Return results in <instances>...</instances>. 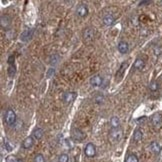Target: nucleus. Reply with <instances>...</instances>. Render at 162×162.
<instances>
[{"label": "nucleus", "instance_id": "f257e3e1", "mask_svg": "<svg viewBox=\"0 0 162 162\" xmlns=\"http://www.w3.org/2000/svg\"><path fill=\"white\" fill-rule=\"evenodd\" d=\"M5 121L9 126H13L17 121V116H16L15 111L12 109H8L5 113Z\"/></svg>", "mask_w": 162, "mask_h": 162}, {"label": "nucleus", "instance_id": "f03ea898", "mask_svg": "<svg viewBox=\"0 0 162 162\" xmlns=\"http://www.w3.org/2000/svg\"><path fill=\"white\" fill-rule=\"evenodd\" d=\"M71 136H72V139L76 142H82L86 137L85 133L79 128H74L71 132Z\"/></svg>", "mask_w": 162, "mask_h": 162}, {"label": "nucleus", "instance_id": "7ed1b4c3", "mask_svg": "<svg viewBox=\"0 0 162 162\" xmlns=\"http://www.w3.org/2000/svg\"><path fill=\"white\" fill-rule=\"evenodd\" d=\"M109 138L112 142H118L122 138V130L120 128L111 129L109 132Z\"/></svg>", "mask_w": 162, "mask_h": 162}, {"label": "nucleus", "instance_id": "20e7f679", "mask_svg": "<svg viewBox=\"0 0 162 162\" xmlns=\"http://www.w3.org/2000/svg\"><path fill=\"white\" fill-rule=\"evenodd\" d=\"M84 153L85 155L89 157V158H92V157L95 156L96 154V147L93 143H87V145L84 148Z\"/></svg>", "mask_w": 162, "mask_h": 162}, {"label": "nucleus", "instance_id": "39448f33", "mask_svg": "<svg viewBox=\"0 0 162 162\" xmlns=\"http://www.w3.org/2000/svg\"><path fill=\"white\" fill-rule=\"evenodd\" d=\"M76 13H77V15L79 16V17H86L87 16V14H88V7L86 4H83V3H81V4H79L78 7H77V9H76Z\"/></svg>", "mask_w": 162, "mask_h": 162}, {"label": "nucleus", "instance_id": "423d86ee", "mask_svg": "<svg viewBox=\"0 0 162 162\" xmlns=\"http://www.w3.org/2000/svg\"><path fill=\"white\" fill-rule=\"evenodd\" d=\"M95 36V30L94 28H86L83 31V38L85 41H91L93 40Z\"/></svg>", "mask_w": 162, "mask_h": 162}, {"label": "nucleus", "instance_id": "0eeeda50", "mask_svg": "<svg viewBox=\"0 0 162 162\" xmlns=\"http://www.w3.org/2000/svg\"><path fill=\"white\" fill-rule=\"evenodd\" d=\"M0 25H1V27L4 28V29L9 28L11 25V18L9 17L8 15H5V14L1 15V17H0Z\"/></svg>", "mask_w": 162, "mask_h": 162}, {"label": "nucleus", "instance_id": "6e6552de", "mask_svg": "<svg viewBox=\"0 0 162 162\" xmlns=\"http://www.w3.org/2000/svg\"><path fill=\"white\" fill-rule=\"evenodd\" d=\"M89 82H90V84L92 86H94V87H98V86H101L102 85L103 78L100 76V75L96 74V75H93V76L91 77Z\"/></svg>", "mask_w": 162, "mask_h": 162}, {"label": "nucleus", "instance_id": "1a4fd4ad", "mask_svg": "<svg viewBox=\"0 0 162 162\" xmlns=\"http://www.w3.org/2000/svg\"><path fill=\"white\" fill-rule=\"evenodd\" d=\"M149 148H150V150H151V152H153L154 154L158 155V154H160V152L162 150V146H161V144L159 142L152 141L149 145Z\"/></svg>", "mask_w": 162, "mask_h": 162}, {"label": "nucleus", "instance_id": "9d476101", "mask_svg": "<svg viewBox=\"0 0 162 162\" xmlns=\"http://www.w3.org/2000/svg\"><path fill=\"white\" fill-rule=\"evenodd\" d=\"M76 97H77L76 92H65L64 95H63V101L66 104H69V103L73 102Z\"/></svg>", "mask_w": 162, "mask_h": 162}, {"label": "nucleus", "instance_id": "9b49d317", "mask_svg": "<svg viewBox=\"0 0 162 162\" xmlns=\"http://www.w3.org/2000/svg\"><path fill=\"white\" fill-rule=\"evenodd\" d=\"M151 123L154 127H159L162 124V115L160 113H155L151 117Z\"/></svg>", "mask_w": 162, "mask_h": 162}, {"label": "nucleus", "instance_id": "f8f14e48", "mask_svg": "<svg viewBox=\"0 0 162 162\" xmlns=\"http://www.w3.org/2000/svg\"><path fill=\"white\" fill-rule=\"evenodd\" d=\"M34 145V138L33 136H28L25 138L22 142V147L24 149H30Z\"/></svg>", "mask_w": 162, "mask_h": 162}, {"label": "nucleus", "instance_id": "ddd939ff", "mask_svg": "<svg viewBox=\"0 0 162 162\" xmlns=\"http://www.w3.org/2000/svg\"><path fill=\"white\" fill-rule=\"evenodd\" d=\"M127 62H123L121 64V66L119 67L118 71L116 72V80H120V79L122 78V76H123L124 72H125L126 68H127Z\"/></svg>", "mask_w": 162, "mask_h": 162}, {"label": "nucleus", "instance_id": "4468645a", "mask_svg": "<svg viewBox=\"0 0 162 162\" xmlns=\"http://www.w3.org/2000/svg\"><path fill=\"white\" fill-rule=\"evenodd\" d=\"M33 29H26L21 35V40L22 41H28L32 38L33 36Z\"/></svg>", "mask_w": 162, "mask_h": 162}, {"label": "nucleus", "instance_id": "2eb2a0df", "mask_svg": "<svg viewBox=\"0 0 162 162\" xmlns=\"http://www.w3.org/2000/svg\"><path fill=\"white\" fill-rule=\"evenodd\" d=\"M129 50V45L127 42L125 41H120L118 43V51L122 54H125L127 53Z\"/></svg>", "mask_w": 162, "mask_h": 162}, {"label": "nucleus", "instance_id": "dca6fc26", "mask_svg": "<svg viewBox=\"0 0 162 162\" xmlns=\"http://www.w3.org/2000/svg\"><path fill=\"white\" fill-rule=\"evenodd\" d=\"M103 23H104V25H106V26H112L115 23L114 16L111 15V14H108V15L104 16V18H103Z\"/></svg>", "mask_w": 162, "mask_h": 162}, {"label": "nucleus", "instance_id": "f3484780", "mask_svg": "<svg viewBox=\"0 0 162 162\" xmlns=\"http://www.w3.org/2000/svg\"><path fill=\"white\" fill-rule=\"evenodd\" d=\"M44 135V130L42 128H35L32 133V136L35 140H40Z\"/></svg>", "mask_w": 162, "mask_h": 162}, {"label": "nucleus", "instance_id": "a211bd4d", "mask_svg": "<svg viewBox=\"0 0 162 162\" xmlns=\"http://www.w3.org/2000/svg\"><path fill=\"white\" fill-rule=\"evenodd\" d=\"M133 67L137 70H141L145 67V61L142 59V58H137L135 60L134 64H133Z\"/></svg>", "mask_w": 162, "mask_h": 162}, {"label": "nucleus", "instance_id": "6ab92c4d", "mask_svg": "<svg viewBox=\"0 0 162 162\" xmlns=\"http://www.w3.org/2000/svg\"><path fill=\"white\" fill-rule=\"evenodd\" d=\"M143 138V132L141 129H136L134 131V134H133V140H134V142H139L141 141V139Z\"/></svg>", "mask_w": 162, "mask_h": 162}, {"label": "nucleus", "instance_id": "aec40b11", "mask_svg": "<svg viewBox=\"0 0 162 162\" xmlns=\"http://www.w3.org/2000/svg\"><path fill=\"white\" fill-rule=\"evenodd\" d=\"M119 125H120V120H119V118L117 116H113L110 119V126H111V129L119 128Z\"/></svg>", "mask_w": 162, "mask_h": 162}, {"label": "nucleus", "instance_id": "412c9836", "mask_svg": "<svg viewBox=\"0 0 162 162\" xmlns=\"http://www.w3.org/2000/svg\"><path fill=\"white\" fill-rule=\"evenodd\" d=\"M148 88H149V90H150V91H152V92H155V91L158 90V88H159V84H158V82L155 81V80L151 81V82H150V83H149Z\"/></svg>", "mask_w": 162, "mask_h": 162}, {"label": "nucleus", "instance_id": "4be33fe9", "mask_svg": "<svg viewBox=\"0 0 162 162\" xmlns=\"http://www.w3.org/2000/svg\"><path fill=\"white\" fill-rule=\"evenodd\" d=\"M59 60H60V56L58 54H54V55L50 57V65L54 66V65H56L59 62Z\"/></svg>", "mask_w": 162, "mask_h": 162}, {"label": "nucleus", "instance_id": "5701e85b", "mask_svg": "<svg viewBox=\"0 0 162 162\" xmlns=\"http://www.w3.org/2000/svg\"><path fill=\"white\" fill-rule=\"evenodd\" d=\"M125 162H139V159L138 157L135 155V154H129V155L126 157Z\"/></svg>", "mask_w": 162, "mask_h": 162}, {"label": "nucleus", "instance_id": "b1692460", "mask_svg": "<svg viewBox=\"0 0 162 162\" xmlns=\"http://www.w3.org/2000/svg\"><path fill=\"white\" fill-rule=\"evenodd\" d=\"M6 162H23V160L16 156L10 155V156L6 157Z\"/></svg>", "mask_w": 162, "mask_h": 162}, {"label": "nucleus", "instance_id": "393cba45", "mask_svg": "<svg viewBox=\"0 0 162 162\" xmlns=\"http://www.w3.org/2000/svg\"><path fill=\"white\" fill-rule=\"evenodd\" d=\"M94 101L95 103H97V104H101V103H103V101H104V96L102 94H97L94 97Z\"/></svg>", "mask_w": 162, "mask_h": 162}, {"label": "nucleus", "instance_id": "a878e982", "mask_svg": "<svg viewBox=\"0 0 162 162\" xmlns=\"http://www.w3.org/2000/svg\"><path fill=\"white\" fill-rule=\"evenodd\" d=\"M68 161H69V157L65 153L60 154L59 157H58V162H68Z\"/></svg>", "mask_w": 162, "mask_h": 162}, {"label": "nucleus", "instance_id": "bb28decb", "mask_svg": "<svg viewBox=\"0 0 162 162\" xmlns=\"http://www.w3.org/2000/svg\"><path fill=\"white\" fill-rule=\"evenodd\" d=\"M15 73H16V69H15L14 64L13 65H9V67H8V75L10 77H13L14 75H15Z\"/></svg>", "mask_w": 162, "mask_h": 162}, {"label": "nucleus", "instance_id": "cd10ccee", "mask_svg": "<svg viewBox=\"0 0 162 162\" xmlns=\"http://www.w3.org/2000/svg\"><path fill=\"white\" fill-rule=\"evenodd\" d=\"M34 162H45V158L41 153H38L34 157Z\"/></svg>", "mask_w": 162, "mask_h": 162}, {"label": "nucleus", "instance_id": "c85d7f7f", "mask_svg": "<svg viewBox=\"0 0 162 162\" xmlns=\"http://www.w3.org/2000/svg\"><path fill=\"white\" fill-rule=\"evenodd\" d=\"M8 63H9V65L14 64V56L13 55H10V57L8 58Z\"/></svg>", "mask_w": 162, "mask_h": 162}, {"label": "nucleus", "instance_id": "c756f323", "mask_svg": "<svg viewBox=\"0 0 162 162\" xmlns=\"http://www.w3.org/2000/svg\"><path fill=\"white\" fill-rule=\"evenodd\" d=\"M147 120V117L146 116H142L141 118H138L137 119V122H139V123H143V122H145Z\"/></svg>", "mask_w": 162, "mask_h": 162}, {"label": "nucleus", "instance_id": "7c9ffc66", "mask_svg": "<svg viewBox=\"0 0 162 162\" xmlns=\"http://www.w3.org/2000/svg\"><path fill=\"white\" fill-rule=\"evenodd\" d=\"M5 147H6V150L7 151H11L12 150V146H11L10 144H9V142H5Z\"/></svg>", "mask_w": 162, "mask_h": 162}, {"label": "nucleus", "instance_id": "2f4dec72", "mask_svg": "<svg viewBox=\"0 0 162 162\" xmlns=\"http://www.w3.org/2000/svg\"><path fill=\"white\" fill-rule=\"evenodd\" d=\"M149 3H151V1H140L139 2L140 5H143V4H149Z\"/></svg>", "mask_w": 162, "mask_h": 162}, {"label": "nucleus", "instance_id": "473e14b6", "mask_svg": "<svg viewBox=\"0 0 162 162\" xmlns=\"http://www.w3.org/2000/svg\"><path fill=\"white\" fill-rule=\"evenodd\" d=\"M161 4H162V1H161Z\"/></svg>", "mask_w": 162, "mask_h": 162}, {"label": "nucleus", "instance_id": "72a5a7b5", "mask_svg": "<svg viewBox=\"0 0 162 162\" xmlns=\"http://www.w3.org/2000/svg\"><path fill=\"white\" fill-rule=\"evenodd\" d=\"M51 162H52V161H51Z\"/></svg>", "mask_w": 162, "mask_h": 162}]
</instances>
